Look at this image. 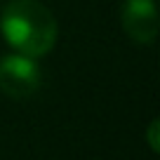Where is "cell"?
Here are the masks:
<instances>
[{
  "mask_svg": "<svg viewBox=\"0 0 160 160\" xmlns=\"http://www.w3.org/2000/svg\"><path fill=\"white\" fill-rule=\"evenodd\" d=\"M0 31L14 50L26 57H42L57 42V21L38 0H12L0 17Z\"/></svg>",
  "mask_w": 160,
  "mask_h": 160,
  "instance_id": "cell-1",
  "label": "cell"
},
{
  "mask_svg": "<svg viewBox=\"0 0 160 160\" xmlns=\"http://www.w3.org/2000/svg\"><path fill=\"white\" fill-rule=\"evenodd\" d=\"M40 87V66L33 57L10 54L0 59V90L12 99H28Z\"/></svg>",
  "mask_w": 160,
  "mask_h": 160,
  "instance_id": "cell-2",
  "label": "cell"
},
{
  "mask_svg": "<svg viewBox=\"0 0 160 160\" xmlns=\"http://www.w3.org/2000/svg\"><path fill=\"white\" fill-rule=\"evenodd\" d=\"M122 28L137 42H153L158 35V10L153 0H125L120 12Z\"/></svg>",
  "mask_w": 160,
  "mask_h": 160,
  "instance_id": "cell-3",
  "label": "cell"
},
{
  "mask_svg": "<svg viewBox=\"0 0 160 160\" xmlns=\"http://www.w3.org/2000/svg\"><path fill=\"white\" fill-rule=\"evenodd\" d=\"M148 144L153 151H158V120H153L148 127Z\"/></svg>",
  "mask_w": 160,
  "mask_h": 160,
  "instance_id": "cell-4",
  "label": "cell"
}]
</instances>
